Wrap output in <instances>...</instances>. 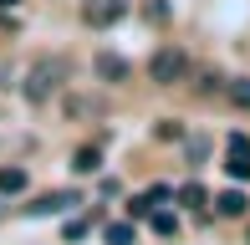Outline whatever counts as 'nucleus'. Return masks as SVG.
I'll list each match as a JSON object with an SVG mask.
<instances>
[{"label":"nucleus","mask_w":250,"mask_h":245,"mask_svg":"<svg viewBox=\"0 0 250 245\" xmlns=\"http://www.w3.org/2000/svg\"><path fill=\"white\" fill-rule=\"evenodd\" d=\"M66 82H72V61L66 57H36L26 82H21V92H26V102H51Z\"/></svg>","instance_id":"1"},{"label":"nucleus","mask_w":250,"mask_h":245,"mask_svg":"<svg viewBox=\"0 0 250 245\" xmlns=\"http://www.w3.org/2000/svg\"><path fill=\"white\" fill-rule=\"evenodd\" d=\"M184 77H189V51L158 46L153 57H148V82H153V87H179Z\"/></svg>","instance_id":"2"},{"label":"nucleus","mask_w":250,"mask_h":245,"mask_svg":"<svg viewBox=\"0 0 250 245\" xmlns=\"http://www.w3.org/2000/svg\"><path fill=\"white\" fill-rule=\"evenodd\" d=\"M123 16H128V0H82V20H87V26H97V31L118 26Z\"/></svg>","instance_id":"3"},{"label":"nucleus","mask_w":250,"mask_h":245,"mask_svg":"<svg viewBox=\"0 0 250 245\" xmlns=\"http://www.w3.org/2000/svg\"><path fill=\"white\" fill-rule=\"evenodd\" d=\"M225 174L230 179H250V138L245 133H230V143H225Z\"/></svg>","instance_id":"4"},{"label":"nucleus","mask_w":250,"mask_h":245,"mask_svg":"<svg viewBox=\"0 0 250 245\" xmlns=\"http://www.w3.org/2000/svg\"><path fill=\"white\" fill-rule=\"evenodd\" d=\"M72 204H82V199H77L72 189H56V194H41L36 204H26V215H62V209H72Z\"/></svg>","instance_id":"5"},{"label":"nucleus","mask_w":250,"mask_h":245,"mask_svg":"<svg viewBox=\"0 0 250 245\" xmlns=\"http://www.w3.org/2000/svg\"><path fill=\"white\" fill-rule=\"evenodd\" d=\"M62 107H66V118H72V122H77V118H102V97H87V92H66Z\"/></svg>","instance_id":"6"},{"label":"nucleus","mask_w":250,"mask_h":245,"mask_svg":"<svg viewBox=\"0 0 250 245\" xmlns=\"http://www.w3.org/2000/svg\"><path fill=\"white\" fill-rule=\"evenodd\" d=\"M214 209H220L225 220H240L245 209H250V199L240 194V189H225V194H214Z\"/></svg>","instance_id":"7"},{"label":"nucleus","mask_w":250,"mask_h":245,"mask_svg":"<svg viewBox=\"0 0 250 245\" xmlns=\"http://www.w3.org/2000/svg\"><path fill=\"white\" fill-rule=\"evenodd\" d=\"M97 77L102 82H128V61L112 57V51H97Z\"/></svg>","instance_id":"8"},{"label":"nucleus","mask_w":250,"mask_h":245,"mask_svg":"<svg viewBox=\"0 0 250 245\" xmlns=\"http://www.w3.org/2000/svg\"><path fill=\"white\" fill-rule=\"evenodd\" d=\"M72 169H77V174H97V169H102V148H97V143L77 148V153H72Z\"/></svg>","instance_id":"9"},{"label":"nucleus","mask_w":250,"mask_h":245,"mask_svg":"<svg viewBox=\"0 0 250 245\" xmlns=\"http://www.w3.org/2000/svg\"><path fill=\"white\" fill-rule=\"evenodd\" d=\"M102 240H107V245H133L138 230H133V220H112V225L102 230Z\"/></svg>","instance_id":"10"},{"label":"nucleus","mask_w":250,"mask_h":245,"mask_svg":"<svg viewBox=\"0 0 250 245\" xmlns=\"http://www.w3.org/2000/svg\"><path fill=\"white\" fill-rule=\"evenodd\" d=\"M174 199H179L184 209H204V204H209V194H204V184H179V189H174Z\"/></svg>","instance_id":"11"},{"label":"nucleus","mask_w":250,"mask_h":245,"mask_svg":"<svg viewBox=\"0 0 250 245\" xmlns=\"http://www.w3.org/2000/svg\"><path fill=\"white\" fill-rule=\"evenodd\" d=\"M225 97H230L235 107H250V77H230V82H225Z\"/></svg>","instance_id":"12"},{"label":"nucleus","mask_w":250,"mask_h":245,"mask_svg":"<svg viewBox=\"0 0 250 245\" xmlns=\"http://www.w3.org/2000/svg\"><path fill=\"white\" fill-rule=\"evenodd\" d=\"M148 225H153V235H179V215H168V209H153Z\"/></svg>","instance_id":"13"},{"label":"nucleus","mask_w":250,"mask_h":245,"mask_svg":"<svg viewBox=\"0 0 250 245\" xmlns=\"http://www.w3.org/2000/svg\"><path fill=\"white\" fill-rule=\"evenodd\" d=\"M26 189V169H0V194H21Z\"/></svg>","instance_id":"14"},{"label":"nucleus","mask_w":250,"mask_h":245,"mask_svg":"<svg viewBox=\"0 0 250 245\" xmlns=\"http://www.w3.org/2000/svg\"><path fill=\"white\" fill-rule=\"evenodd\" d=\"M143 16H148L153 26H164V20H168V0H148V5H143Z\"/></svg>","instance_id":"15"},{"label":"nucleus","mask_w":250,"mask_h":245,"mask_svg":"<svg viewBox=\"0 0 250 245\" xmlns=\"http://www.w3.org/2000/svg\"><path fill=\"white\" fill-rule=\"evenodd\" d=\"M209 159V138H189V163H204Z\"/></svg>","instance_id":"16"},{"label":"nucleus","mask_w":250,"mask_h":245,"mask_svg":"<svg viewBox=\"0 0 250 245\" xmlns=\"http://www.w3.org/2000/svg\"><path fill=\"white\" fill-rule=\"evenodd\" d=\"M153 133H158V138H184V128H179L174 118H164V122H158V128H153Z\"/></svg>","instance_id":"17"},{"label":"nucleus","mask_w":250,"mask_h":245,"mask_svg":"<svg viewBox=\"0 0 250 245\" xmlns=\"http://www.w3.org/2000/svg\"><path fill=\"white\" fill-rule=\"evenodd\" d=\"M220 87H225L220 72H204V77H199V92H220Z\"/></svg>","instance_id":"18"},{"label":"nucleus","mask_w":250,"mask_h":245,"mask_svg":"<svg viewBox=\"0 0 250 245\" xmlns=\"http://www.w3.org/2000/svg\"><path fill=\"white\" fill-rule=\"evenodd\" d=\"M87 235V220H66V240H82Z\"/></svg>","instance_id":"19"},{"label":"nucleus","mask_w":250,"mask_h":245,"mask_svg":"<svg viewBox=\"0 0 250 245\" xmlns=\"http://www.w3.org/2000/svg\"><path fill=\"white\" fill-rule=\"evenodd\" d=\"M16 5H21V0H0V10H16Z\"/></svg>","instance_id":"20"},{"label":"nucleus","mask_w":250,"mask_h":245,"mask_svg":"<svg viewBox=\"0 0 250 245\" xmlns=\"http://www.w3.org/2000/svg\"><path fill=\"white\" fill-rule=\"evenodd\" d=\"M245 245H250V225H245Z\"/></svg>","instance_id":"21"}]
</instances>
